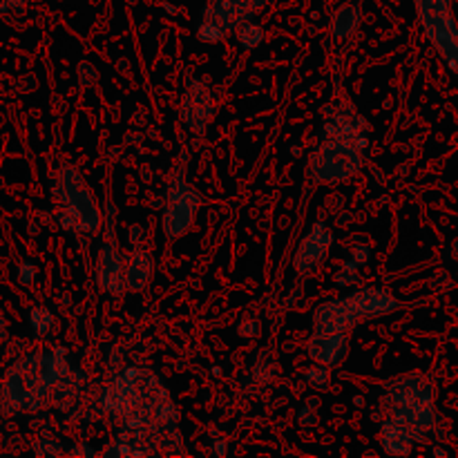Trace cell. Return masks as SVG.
Listing matches in <instances>:
<instances>
[{
  "label": "cell",
  "instance_id": "11",
  "mask_svg": "<svg viewBox=\"0 0 458 458\" xmlns=\"http://www.w3.org/2000/svg\"><path fill=\"white\" fill-rule=\"evenodd\" d=\"M224 27H221L219 23H215V20H204L202 25H199V32H197V36H199V41H204V43H219L221 38H224Z\"/></svg>",
  "mask_w": 458,
  "mask_h": 458
},
{
  "label": "cell",
  "instance_id": "13",
  "mask_svg": "<svg viewBox=\"0 0 458 458\" xmlns=\"http://www.w3.org/2000/svg\"><path fill=\"white\" fill-rule=\"evenodd\" d=\"M16 273H18V282L25 284V286L36 280V266L32 264V261H23Z\"/></svg>",
  "mask_w": 458,
  "mask_h": 458
},
{
  "label": "cell",
  "instance_id": "2",
  "mask_svg": "<svg viewBox=\"0 0 458 458\" xmlns=\"http://www.w3.org/2000/svg\"><path fill=\"white\" fill-rule=\"evenodd\" d=\"M253 14L255 11L248 5V0H211L204 9V16L208 20L219 23L224 32L244 25Z\"/></svg>",
  "mask_w": 458,
  "mask_h": 458
},
{
  "label": "cell",
  "instance_id": "12",
  "mask_svg": "<svg viewBox=\"0 0 458 458\" xmlns=\"http://www.w3.org/2000/svg\"><path fill=\"white\" fill-rule=\"evenodd\" d=\"M307 383L316 389H326V385H329V369L326 366H311L307 371Z\"/></svg>",
  "mask_w": 458,
  "mask_h": 458
},
{
  "label": "cell",
  "instance_id": "18",
  "mask_svg": "<svg viewBox=\"0 0 458 458\" xmlns=\"http://www.w3.org/2000/svg\"><path fill=\"white\" fill-rule=\"evenodd\" d=\"M163 9L168 11V14H173V16L179 14V7H173V5H168V3H163Z\"/></svg>",
  "mask_w": 458,
  "mask_h": 458
},
{
  "label": "cell",
  "instance_id": "6",
  "mask_svg": "<svg viewBox=\"0 0 458 458\" xmlns=\"http://www.w3.org/2000/svg\"><path fill=\"white\" fill-rule=\"evenodd\" d=\"M351 304L356 309L358 316H380V313H387L391 309H396V299L394 295H389L385 291H373V289H364L353 293Z\"/></svg>",
  "mask_w": 458,
  "mask_h": 458
},
{
  "label": "cell",
  "instance_id": "19",
  "mask_svg": "<svg viewBox=\"0 0 458 458\" xmlns=\"http://www.w3.org/2000/svg\"><path fill=\"white\" fill-rule=\"evenodd\" d=\"M72 454H94V452H92L89 447H76V450H74Z\"/></svg>",
  "mask_w": 458,
  "mask_h": 458
},
{
  "label": "cell",
  "instance_id": "1",
  "mask_svg": "<svg viewBox=\"0 0 458 458\" xmlns=\"http://www.w3.org/2000/svg\"><path fill=\"white\" fill-rule=\"evenodd\" d=\"M416 3L421 9L425 32L438 45L442 56H447L450 68L456 70L458 47H454V41H458V27L450 14V0H416Z\"/></svg>",
  "mask_w": 458,
  "mask_h": 458
},
{
  "label": "cell",
  "instance_id": "17",
  "mask_svg": "<svg viewBox=\"0 0 458 458\" xmlns=\"http://www.w3.org/2000/svg\"><path fill=\"white\" fill-rule=\"evenodd\" d=\"M248 5H251V9L257 14V11H259L261 7H266V5H268V0H248Z\"/></svg>",
  "mask_w": 458,
  "mask_h": 458
},
{
  "label": "cell",
  "instance_id": "16",
  "mask_svg": "<svg viewBox=\"0 0 458 458\" xmlns=\"http://www.w3.org/2000/svg\"><path fill=\"white\" fill-rule=\"evenodd\" d=\"M34 452L36 454H61V447L58 445H54V447H49V440H38L36 445H34Z\"/></svg>",
  "mask_w": 458,
  "mask_h": 458
},
{
  "label": "cell",
  "instance_id": "9",
  "mask_svg": "<svg viewBox=\"0 0 458 458\" xmlns=\"http://www.w3.org/2000/svg\"><path fill=\"white\" fill-rule=\"evenodd\" d=\"M358 25V9L353 11V7H342L335 14L333 18V30H335V36H347L356 30Z\"/></svg>",
  "mask_w": 458,
  "mask_h": 458
},
{
  "label": "cell",
  "instance_id": "5",
  "mask_svg": "<svg viewBox=\"0 0 458 458\" xmlns=\"http://www.w3.org/2000/svg\"><path fill=\"white\" fill-rule=\"evenodd\" d=\"M347 351V335L342 331L338 333H318V338H313V342L309 347V353L313 360H318L322 364H335L345 358Z\"/></svg>",
  "mask_w": 458,
  "mask_h": 458
},
{
  "label": "cell",
  "instance_id": "7",
  "mask_svg": "<svg viewBox=\"0 0 458 458\" xmlns=\"http://www.w3.org/2000/svg\"><path fill=\"white\" fill-rule=\"evenodd\" d=\"M150 271H152V259L148 253H141L137 251L132 255V261H130L128 266V286L130 289H143L150 278Z\"/></svg>",
  "mask_w": 458,
  "mask_h": 458
},
{
  "label": "cell",
  "instance_id": "8",
  "mask_svg": "<svg viewBox=\"0 0 458 458\" xmlns=\"http://www.w3.org/2000/svg\"><path fill=\"white\" fill-rule=\"evenodd\" d=\"M30 326L36 335H45L51 326H54V316H51V311L45 307H34L30 311Z\"/></svg>",
  "mask_w": 458,
  "mask_h": 458
},
{
  "label": "cell",
  "instance_id": "4",
  "mask_svg": "<svg viewBox=\"0 0 458 458\" xmlns=\"http://www.w3.org/2000/svg\"><path fill=\"white\" fill-rule=\"evenodd\" d=\"M358 320V313L353 309L351 299H342V302H329L316 311V324L320 333H338L345 331Z\"/></svg>",
  "mask_w": 458,
  "mask_h": 458
},
{
  "label": "cell",
  "instance_id": "14",
  "mask_svg": "<svg viewBox=\"0 0 458 458\" xmlns=\"http://www.w3.org/2000/svg\"><path fill=\"white\" fill-rule=\"evenodd\" d=\"M27 7V0H0V14H9V11H23Z\"/></svg>",
  "mask_w": 458,
  "mask_h": 458
},
{
  "label": "cell",
  "instance_id": "15",
  "mask_svg": "<svg viewBox=\"0 0 458 458\" xmlns=\"http://www.w3.org/2000/svg\"><path fill=\"white\" fill-rule=\"evenodd\" d=\"M257 333H259V324H257L255 320L242 322V326H240V335H242V338H253V335H257Z\"/></svg>",
  "mask_w": 458,
  "mask_h": 458
},
{
  "label": "cell",
  "instance_id": "10",
  "mask_svg": "<svg viewBox=\"0 0 458 458\" xmlns=\"http://www.w3.org/2000/svg\"><path fill=\"white\" fill-rule=\"evenodd\" d=\"M237 36H240V43H242L246 49H255V47L261 45V41H264V32H261L259 25L248 23V20L242 25V30H240Z\"/></svg>",
  "mask_w": 458,
  "mask_h": 458
},
{
  "label": "cell",
  "instance_id": "3",
  "mask_svg": "<svg viewBox=\"0 0 458 458\" xmlns=\"http://www.w3.org/2000/svg\"><path fill=\"white\" fill-rule=\"evenodd\" d=\"M331 244V233L324 228V224H316L313 230L307 235V240L299 246L295 255V266L299 273H311L316 268L322 257L326 255V248Z\"/></svg>",
  "mask_w": 458,
  "mask_h": 458
}]
</instances>
